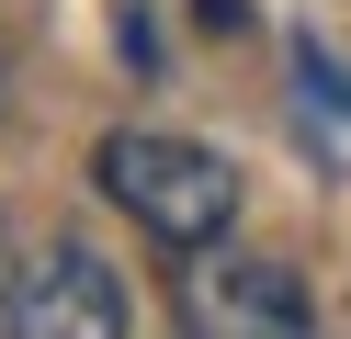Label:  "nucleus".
I'll return each mask as SVG.
<instances>
[{"label": "nucleus", "instance_id": "f257e3e1", "mask_svg": "<svg viewBox=\"0 0 351 339\" xmlns=\"http://www.w3.org/2000/svg\"><path fill=\"white\" fill-rule=\"evenodd\" d=\"M91 181L125 203V215L147 226L159 249H227V226H238V158H215V147H193V136H159V125H125V136H102L91 147Z\"/></svg>", "mask_w": 351, "mask_h": 339}, {"label": "nucleus", "instance_id": "f03ea898", "mask_svg": "<svg viewBox=\"0 0 351 339\" xmlns=\"http://www.w3.org/2000/svg\"><path fill=\"white\" fill-rule=\"evenodd\" d=\"M125 328V283L91 238H46L23 271H12V305H0V339H114Z\"/></svg>", "mask_w": 351, "mask_h": 339}, {"label": "nucleus", "instance_id": "7ed1b4c3", "mask_svg": "<svg viewBox=\"0 0 351 339\" xmlns=\"http://www.w3.org/2000/svg\"><path fill=\"white\" fill-rule=\"evenodd\" d=\"M182 328H204V339H306L317 328V294H306L295 260H215V249H193Z\"/></svg>", "mask_w": 351, "mask_h": 339}, {"label": "nucleus", "instance_id": "20e7f679", "mask_svg": "<svg viewBox=\"0 0 351 339\" xmlns=\"http://www.w3.org/2000/svg\"><path fill=\"white\" fill-rule=\"evenodd\" d=\"M12 271H23V249H12V226H0V305H12Z\"/></svg>", "mask_w": 351, "mask_h": 339}]
</instances>
